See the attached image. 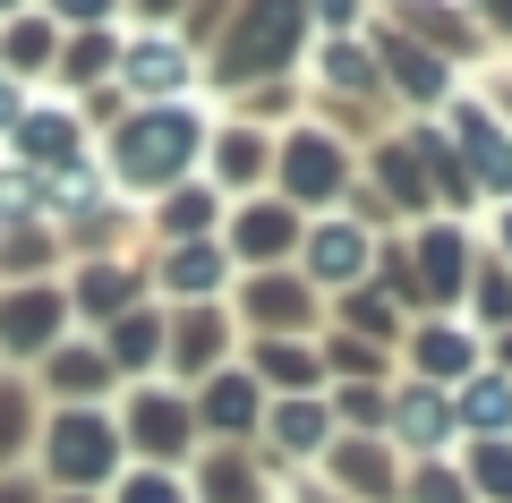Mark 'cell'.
I'll list each match as a JSON object with an SVG mask.
<instances>
[{
	"mask_svg": "<svg viewBox=\"0 0 512 503\" xmlns=\"http://www.w3.org/2000/svg\"><path fill=\"white\" fill-rule=\"evenodd\" d=\"M111 77H120V26H86V35H60L52 86L69 94V103H86V94H103Z\"/></svg>",
	"mask_w": 512,
	"mask_h": 503,
	"instance_id": "cell-19",
	"label": "cell"
},
{
	"mask_svg": "<svg viewBox=\"0 0 512 503\" xmlns=\"http://www.w3.org/2000/svg\"><path fill=\"white\" fill-rule=\"evenodd\" d=\"M402 342H410L419 384H470L478 376V324H461V316H427V324H410Z\"/></svg>",
	"mask_w": 512,
	"mask_h": 503,
	"instance_id": "cell-15",
	"label": "cell"
},
{
	"mask_svg": "<svg viewBox=\"0 0 512 503\" xmlns=\"http://www.w3.org/2000/svg\"><path fill=\"white\" fill-rule=\"evenodd\" d=\"M188 427H197V410H188L180 393H163V384L128 393V418H120L128 444H146V452H180V444H188Z\"/></svg>",
	"mask_w": 512,
	"mask_h": 503,
	"instance_id": "cell-24",
	"label": "cell"
},
{
	"mask_svg": "<svg viewBox=\"0 0 512 503\" xmlns=\"http://www.w3.org/2000/svg\"><path fill=\"white\" fill-rule=\"evenodd\" d=\"M316 35H367L376 26V0H308Z\"/></svg>",
	"mask_w": 512,
	"mask_h": 503,
	"instance_id": "cell-36",
	"label": "cell"
},
{
	"mask_svg": "<svg viewBox=\"0 0 512 503\" xmlns=\"http://www.w3.org/2000/svg\"><path fill=\"white\" fill-rule=\"evenodd\" d=\"M453 410H461V427H470L478 444H487V435H512V376L504 367H478V376L461 384Z\"/></svg>",
	"mask_w": 512,
	"mask_h": 503,
	"instance_id": "cell-29",
	"label": "cell"
},
{
	"mask_svg": "<svg viewBox=\"0 0 512 503\" xmlns=\"http://www.w3.org/2000/svg\"><path fill=\"white\" fill-rule=\"evenodd\" d=\"M69 290L60 282H9L0 290V350L9 359H52L60 342H69Z\"/></svg>",
	"mask_w": 512,
	"mask_h": 503,
	"instance_id": "cell-11",
	"label": "cell"
},
{
	"mask_svg": "<svg viewBox=\"0 0 512 503\" xmlns=\"http://www.w3.org/2000/svg\"><path fill=\"white\" fill-rule=\"evenodd\" d=\"M111 86H120L128 103H197L205 52L180 43L171 26H128L120 35V77H111Z\"/></svg>",
	"mask_w": 512,
	"mask_h": 503,
	"instance_id": "cell-5",
	"label": "cell"
},
{
	"mask_svg": "<svg viewBox=\"0 0 512 503\" xmlns=\"http://www.w3.org/2000/svg\"><path fill=\"white\" fill-rule=\"evenodd\" d=\"M128 503H180V486L171 478H128Z\"/></svg>",
	"mask_w": 512,
	"mask_h": 503,
	"instance_id": "cell-45",
	"label": "cell"
},
{
	"mask_svg": "<svg viewBox=\"0 0 512 503\" xmlns=\"http://www.w3.org/2000/svg\"><path fill=\"white\" fill-rule=\"evenodd\" d=\"M367 171H376V180H367V197H393L410 222L436 214V188H427V162H419V145H410V128H393V137L367 145Z\"/></svg>",
	"mask_w": 512,
	"mask_h": 503,
	"instance_id": "cell-16",
	"label": "cell"
},
{
	"mask_svg": "<svg viewBox=\"0 0 512 503\" xmlns=\"http://www.w3.org/2000/svg\"><path fill=\"white\" fill-rule=\"evenodd\" d=\"M333 410H342L350 427H384V418H393V393H376V384H342Z\"/></svg>",
	"mask_w": 512,
	"mask_h": 503,
	"instance_id": "cell-38",
	"label": "cell"
},
{
	"mask_svg": "<svg viewBox=\"0 0 512 503\" xmlns=\"http://www.w3.org/2000/svg\"><path fill=\"white\" fill-rule=\"evenodd\" d=\"M222 188H205V180H180V188H163L154 197V239L163 248H180V239H222Z\"/></svg>",
	"mask_w": 512,
	"mask_h": 503,
	"instance_id": "cell-23",
	"label": "cell"
},
{
	"mask_svg": "<svg viewBox=\"0 0 512 503\" xmlns=\"http://www.w3.org/2000/svg\"><path fill=\"white\" fill-rule=\"evenodd\" d=\"M470 231H461L453 214H427L419 231H410V273H419V299L427 307H444V299H461L470 290Z\"/></svg>",
	"mask_w": 512,
	"mask_h": 503,
	"instance_id": "cell-12",
	"label": "cell"
},
{
	"mask_svg": "<svg viewBox=\"0 0 512 503\" xmlns=\"http://www.w3.org/2000/svg\"><path fill=\"white\" fill-rule=\"evenodd\" d=\"M299 231H308V214H299V205H282V197H231V214H222V248H231L239 273L291 265Z\"/></svg>",
	"mask_w": 512,
	"mask_h": 503,
	"instance_id": "cell-9",
	"label": "cell"
},
{
	"mask_svg": "<svg viewBox=\"0 0 512 503\" xmlns=\"http://www.w3.org/2000/svg\"><path fill=\"white\" fill-rule=\"evenodd\" d=\"M163 333H171V316H154V307H128V316H111L103 359L120 367V376H146V367H163Z\"/></svg>",
	"mask_w": 512,
	"mask_h": 503,
	"instance_id": "cell-27",
	"label": "cell"
},
{
	"mask_svg": "<svg viewBox=\"0 0 512 503\" xmlns=\"http://www.w3.org/2000/svg\"><path fill=\"white\" fill-rule=\"evenodd\" d=\"M478 9V35H487V52H512V0H470Z\"/></svg>",
	"mask_w": 512,
	"mask_h": 503,
	"instance_id": "cell-41",
	"label": "cell"
},
{
	"mask_svg": "<svg viewBox=\"0 0 512 503\" xmlns=\"http://www.w3.org/2000/svg\"><path fill=\"white\" fill-rule=\"evenodd\" d=\"M35 9L60 26V35H86V26H120L128 18V0H35Z\"/></svg>",
	"mask_w": 512,
	"mask_h": 503,
	"instance_id": "cell-34",
	"label": "cell"
},
{
	"mask_svg": "<svg viewBox=\"0 0 512 503\" xmlns=\"http://www.w3.org/2000/svg\"><path fill=\"white\" fill-rule=\"evenodd\" d=\"M222 359H231V316H222V299L180 307V316H171V333H163V367H180V376L205 384Z\"/></svg>",
	"mask_w": 512,
	"mask_h": 503,
	"instance_id": "cell-17",
	"label": "cell"
},
{
	"mask_svg": "<svg viewBox=\"0 0 512 503\" xmlns=\"http://www.w3.org/2000/svg\"><path fill=\"white\" fill-rule=\"evenodd\" d=\"M350 188H359V154H350L342 128L325 120H291L274 137V197L299 214H342Z\"/></svg>",
	"mask_w": 512,
	"mask_h": 503,
	"instance_id": "cell-3",
	"label": "cell"
},
{
	"mask_svg": "<svg viewBox=\"0 0 512 503\" xmlns=\"http://www.w3.org/2000/svg\"><path fill=\"white\" fill-rule=\"evenodd\" d=\"M205 495H214V503H256V478L239 461H214V469H205Z\"/></svg>",
	"mask_w": 512,
	"mask_h": 503,
	"instance_id": "cell-40",
	"label": "cell"
},
{
	"mask_svg": "<svg viewBox=\"0 0 512 503\" xmlns=\"http://www.w3.org/2000/svg\"><path fill=\"white\" fill-rule=\"evenodd\" d=\"M9 162H26L35 180L86 162V111H77L69 94H35V103L18 111V128H9Z\"/></svg>",
	"mask_w": 512,
	"mask_h": 503,
	"instance_id": "cell-10",
	"label": "cell"
},
{
	"mask_svg": "<svg viewBox=\"0 0 512 503\" xmlns=\"http://www.w3.org/2000/svg\"><path fill=\"white\" fill-rule=\"evenodd\" d=\"M316 376H325V350L308 333H265L256 342V384H291V401H299Z\"/></svg>",
	"mask_w": 512,
	"mask_h": 503,
	"instance_id": "cell-28",
	"label": "cell"
},
{
	"mask_svg": "<svg viewBox=\"0 0 512 503\" xmlns=\"http://www.w3.org/2000/svg\"><path fill=\"white\" fill-rule=\"evenodd\" d=\"M154 273V290H171L180 307H205V299H222L231 290V248L222 239H180V248H163V265H146Z\"/></svg>",
	"mask_w": 512,
	"mask_h": 503,
	"instance_id": "cell-14",
	"label": "cell"
},
{
	"mask_svg": "<svg viewBox=\"0 0 512 503\" xmlns=\"http://www.w3.org/2000/svg\"><path fill=\"white\" fill-rule=\"evenodd\" d=\"M197 418H205V427H222V435H248L256 418H265V384L239 376V367H214V376L197 384Z\"/></svg>",
	"mask_w": 512,
	"mask_h": 503,
	"instance_id": "cell-26",
	"label": "cell"
},
{
	"mask_svg": "<svg viewBox=\"0 0 512 503\" xmlns=\"http://www.w3.org/2000/svg\"><path fill=\"white\" fill-rule=\"evenodd\" d=\"M495 367H512V333H495Z\"/></svg>",
	"mask_w": 512,
	"mask_h": 503,
	"instance_id": "cell-48",
	"label": "cell"
},
{
	"mask_svg": "<svg viewBox=\"0 0 512 503\" xmlns=\"http://www.w3.org/2000/svg\"><path fill=\"white\" fill-rule=\"evenodd\" d=\"M470 478H478V495L512 503V444H504V435H487V444L470 452Z\"/></svg>",
	"mask_w": 512,
	"mask_h": 503,
	"instance_id": "cell-35",
	"label": "cell"
},
{
	"mask_svg": "<svg viewBox=\"0 0 512 503\" xmlns=\"http://www.w3.org/2000/svg\"><path fill=\"white\" fill-rule=\"evenodd\" d=\"M18 9H35V0H0V18H18Z\"/></svg>",
	"mask_w": 512,
	"mask_h": 503,
	"instance_id": "cell-50",
	"label": "cell"
},
{
	"mask_svg": "<svg viewBox=\"0 0 512 503\" xmlns=\"http://www.w3.org/2000/svg\"><path fill=\"white\" fill-rule=\"evenodd\" d=\"M154 290V273L146 265H128V256H86V265H77V282H69V307L77 316H128V307L146 299Z\"/></svg>",
	"mask_w": 512,
	"mask_h": 503,
	"instance_id": "cell-18",
	"label": "cell"
},
{
	"mask_svg": "<svg viewBox=\"0 0 512 503\" xmlns=\"http://www.w3.org/2000/svg\"><path fill=\"white\" fill-rule=\"evenodd\" d=\"M52 60H60V26L43 18V9L0 18V77H18V86H52Z\"/></svg>",
	"mask_w": 512,
	"mask_h": 503,
	"instance_id": "cell-21",
	"label": "cell"
},
{
	"mask_svg": "<svg viewBox=\"0 0 512 503\" xmlns=\"http://www.w3.org/2000/svg\"><path fill=\"white\" fill-rule=\"evenodd\" d=\"M299 282L308 290H367L376 282V231H367L359 214H308V231H299Z\"/></svg>",
	"mask_w": 512,
	"mask_h": 503,
	"instance_id": "cell-7",
	"label": "cell"
},
{
	"mask_svg": "<svg viewBox=\"0 0 512 503\" xmlns=\"http://www.w3.org/2000/svg\"><path fill=\"white\" fill-rule=\"evenodd\" d=\"M410 495H419V503H461V486H453V478H444V469H436V461H427V469H419V478H410Z\"/></svg>",
	"mask_w": 512,
	"mask_h": 503,
	"instance_id": "cell-43",
	"label": "cell"
},
{
	"mask_svg": "<svg viewBox=\"0 0 512 503\" xmlns=\"http://www.w3.org/2000/svg\"><path fill=\"white\" fill-rule=\"evenodd\" d=\"M265 427H274L282 452H325V410H316L308 393H299V401H274V410H265Z\"/></svg>",
	"mask_w": 512,
	"mask_h": 503,
	"instance_id": "cell-32",
	"label": "cell"
},
{
	"mask_svg": "<svg viewBox=\"0 0 512 503\" xmlns=\"http://www.w3.org/2000/svg\"><path fill=\"white\" fill-rule=\"evenodd\" d=\"M205 162H214L222 197H265V180H274V137L248 128V120H222L214 137H205Z\"/></svg>",
	"mask_w": 512,
	"mask_h": 503,
	"instance_id": "cell-13",
	"label": "cell"
},
{
	"mask_svg": "<svg viewBox=\"0 0 512 503\" xmlns=\"http://www.w3.org/2000/svg\"><path fill=\"white\" fill-rule=\"evenodd\" d=\"M333 478L350 486V495L384 503L393 495V469H384V444H333Z\"/></svg>",
	"mask_w": 512,
	"mask_h": 503,
	"instance_id": "cell-31",
	"label": "cell"
},
{
	"mask_svg": "<svg viewBox=\"0 0 512 503\" xmlns=\"http://www.w3.org/2000/svg\"><path fill=\"white\" fill-rule=\"evenodd\" d=\"M120 418H103L94 401H69V410L52 418V435H43V461H52V478L60 486H94V478H111L120 469Z\"/></svg>",
	"mask_w": 512,
	"mask_h": 503,
	"instance_id": "cell-8",
	"label": "cell"
},
{
	"mask_svg": "<svg viewBox=\"0 0 512 503\" xmlns=\"http://www.w3.org/2000/svg\"><path fill=\"white\" fill-rule=\"evenodd\" d=\"M248 324H256V342L265 333H308V316H316V290L299 282L291 265H274V273H248Z\"/></svg>",
	"mask_w": 512,
	"mask_h": 503,
	"instance_id": "cell-20",
	"label": "cell"
},
{
	"mask_svg": "<svg viewBox=\"0 0 512 503\" xmlns=\"http://www.w3.org/2000/svg\"><path fill=\"white\" fill-rule=\"evenodd\" d=\"M35 103V86H18V77H0V145H9V128H18V111Z\"/></svg>",
	"mask_w": 512,
	"mask_h": 503,
	"instance_id": "cell-44",
	"label": "cell"
},
{
	"mask_svg": "<svg viewBox=\"0 0 512 503\" xmlns=\"http://www.w3.org/2000/svg\"><path fill=\"white\" fill-rule=\"evenodd\" d=\"M367 43H376L384 94H393V103H402V111H419V120H427V111H444V103H453V94H461V69H453V60L436 52V43H419V35H410V26L376 18V26H367Z\"/></svg>",
	"mask_w": 512,
	"mask_h": 503,
	"instance_id": "cell-6",
	"label": "cell"
},
{
	"mask_svg": "<svg viewBox=\"0 0 512 503\" xmlns=\"http://www.w3.org/2000/svg\"><path fill=\"white\" fill-rule=\"evenodd\" d=\"M470 316L495 324V333H512V265H470Z\"/></svg>",
	"mask_w": 512,
	"mask_h": 503,
	"instance_id": "cell-33",
	"label": "cell"
},
{
	"mask_svg": "<svg viewBox=\"0 0 512 503\" xmlns=\"http://www.w3.org/2000/svg\"><path fill=\"white\" fill-rule=\"evenodd\" d=\"M384 427L402 435L410 452H436L444 435L461 427V410H453V393H444V384H402V393H393V418H384Z\"/></svg>",
	"mask_w": 512,
	"mask_h": 503,
	"instance_id": "cell-25",
	"label": "cell"
},
{
	"mask_svg": "<svg viewBox=\"0 0 512 503\" xmlns=\"http://www.w3.org/2000/svg\"><path fill=\"white\" fill-rule=\"evenodd\" d=\"M316 52V18L308 0H231L222 35L205 43V86L222 94H248V86H274V77H299Z\"/></svg>",
	"mask_w": 512,
	"mask_h": 503,
	"instance_id": "cell-2",
	"label": "cell"
},
{
	"mask_svg": "<svg viewBox=\"0 0 512 503\" xmlns=\"http://www.w3.org/2000/svg\"><path fill=\"white\" fill-rule=\"evenodd\" d=\"M0 503H35V495H26V486H0Z\"/></svg>",
	"mask_w": 512,
	"mask_h": 503,
	"instance_id": "cell-49",
	"label": "cell"
},
{
	"mask_svg": "<svg viewBox=\"0 0 512 503\" xmlns=\"http://www.w3.org/2000/svg\"><path fill=\"white\" fill-rule=\"evenodd\" d=\"M197 0H128V26H180Z\"/></svg>",
	"mask_w": 512,
	"mask_h": 503,
	"instance_id": "cell-42",
	"label": "cell"
},
{
	"mask_svg": "<svg viewBox=\"0 0 512 503\" xmlns=\"http://www.w3.org/2000/svg\"><path fill=\"white\" fill-rule=\"evenodd\" d=\"M487 94L504 103V120H512V77H487Z\"/></svg>",
	"mask_w": 512,
	"mask_h": 503,
	"instance_id": "cell-47",
	"label": "cell"
},
{
	"mask_svg": "<svg viewBox=\"0 0 512 503\" xmlns=\"http://www.w3.org/2000/svg\"><path fill=\"white\" fill-rule=\"evenodd\" d=\"M205 137H214V120H205V103H128L120 120L103 128V171L120 197H163V188H180L188 171L205 162Z\"/></svg>",
	"mask_w": 512,
	"mask_h": 503,
	"instance_id": "cell-1",
	"label": "cell"
},
{
	"mask_svg": "<svg viewBox=\"0 0 512 503\" xmlns=\"http://www.w3.org/2000/svg\"><path fill=\"white\" fill-rule=\"evenodd\" d=\"M43 376H52V393H60V401H94L111 376H120V367L103 359V342H60L52 359H43Z\"/></svg>",
	"mask_w": 512,
	"mask_h": 503,
	"instance_id": "cell-30",
	"label": "cell"
},
{
	"mask_svg": "<svg viewBox=\"0 0 512 503\" xmlns=\"http://www.w3.org/2000/svg\"><path fill=\"white\" fill-rule=\"evenodd\" d=\"M35 435V401H26V384H0V461Z\"/></svg>",
	"mask_w": 512,
	"mask_h": 503,
	"instance_id": "cell-37",
	"label": "cell"
},
{
	"mask_svg": "<svg viewBox=\"0 0 512 503\" xmlns=\"http://www.w3.org/2000/svg\"><path fill=\"white\" fill-rule=\"evenodd\" d=\"M495 265H512V205H495Z\"/></svg>",
	"mask_w": 512,
	"mask_h": 503,
	"instance_id": "cell-46",
	"label": "cell"
},
{
	"mask_svg": "<svg viewBox=\"0 0 512 503\" xmlns=\"http://www.w3.org/2000/svg\"><path fill=\"white\" fill-rule=\"evenodd\" d=\"M325 367H342V376H376L384 350H376V342H350V333H333V342H325Z\"/></svg>",
	"mask_w": 512,
	"mask_h": 503,
	"instance_id": "cell-39",
	"label": "cell"
},
{
	"mask_svg": "<svg viewBox=\"0 0 512 503\" xmlns=\"http://www.w3.org/2000/svg\"><path fill=\"white\" fill-rule=\"evenodd\" d=\"M410 145H419V162H427V188H436V214H470V205H487L478 197V180L461 171V154H453V137H444V120H410Z\"/></svg>",
	"mask_w": 512,
	"mask_h": 503,
	"instance_id": "cell-22",
	"label": "cell"
},
{
	"mask_svg": "<svg viewBox=\"0 0 512 503\" xmlns=\"http://www.w3.org/2000/svg\"><path fill=\"white\" fill-rule=\"evenodd\" d=\"M436 120H444V137H453L461 171L478 180V197L512 205V120H504V103H495L487 86H461Z\"/></svg>",
	"mask_w": 512,
	"mask_h": 503,
	"instance_id": "cell-4",
	"label": "cell"
}]
</instances>
